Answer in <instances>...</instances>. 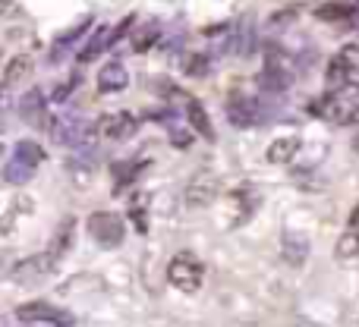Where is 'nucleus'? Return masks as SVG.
<instances>
[{
    "label": "nucleus",
    "instance_id": "f257e3e1",
    "mask_svg": "<svg viewBox=\"0 0 359 327\" xmlns=\"http://www.w3.org/2000/svg\"><path fill=\"white\" fill-rule=\"evenodd\" d=\"M168 280H170V286H177L180 293L192 296V293L202 290L205 267L198 265V261L192 258L189 252H183V255H177V258H170V265H168Z\"/></svg>",
    "mask_w": 359,
    "mask_h": 327
},
{
    "label": "nucleus",
    "instance_id": "f03ea898",
    "mask_svg": "<svg viewBox=\"0 0 359 327\" xmlns=\"http://www.w3.org/2000/svg\"><path fill=\"white\" fill-rule=\"evenodd\" d=\"M88 233H92L95 242H101L107 249L120 246L123 242V217L114 214V211H95L88 217Z\"/></svg>",
    "mask_w": 359,
    "mask_h": 327
},
{
    "label": "nucleus",
    "instance_id": "7ed1b4c3",
    "mask_svg": "<svg viewBox=\"0 0 359 327\" xmlns=\"http://www.w3.org/2000/svg\"><path fill=\"white\" fill-rule=\"evenodd\" d=\"M217 173L211 170H202L198 176H192V183L186 186V208L198 211V208H208L217 195Z\"/></svg>",
    "mask_w": 359,
    "mask_h": 327
},
{
    "label": "nucleus",
    "instance_id": "20e7f679",
    "mask_svg": "<svg viewBox=\"0 0 359 327\" xmlns=\"http://www.w3.org/2000/svg\"><path fill=\"white\" fill-rule=\"evenodd\" d=\"M356 60H359V48H347V50H341L337 57H331L328 69H325V82H328L331 88H344L350 79H353Z\"/></svg>",
    "mask_w": 359,
    "mask_h": 327
},
{
    "label": "nucleus",
    "instance_id": "39448f33",
    "mask_svg": "<svg viewBox=\"0 0 359 327\" xmlns=\"http://www.w3.org/2000/svg\"><path fill=\"white\" fill-rule=\"evenodd\" d=\"M136 130H139V120L130 117V113H107V117H101L98 126H95V132H98L101 139H111V142L130 139Z\"/></svg>",
    "mask_w": 359,
    "mask_h": 327
},
{
    "label": "nucleus",
    "instance_id": "423d86ee",
    "mask_svg": "<svg viewBox=\"0 0 359 327\" xmlns=\"http://www.w3.org/2000/svg\"><path fill=\"white\" fill-rule=\"evenodd\" d=\"M54 261H57L54 252L35 255V258H29V261H19V265L13 267L10 277L16 280V284H35V280H44V277H48V271L54 267Z\"/></svg>",
    "mask_w": 359,
    "mask_h": 327
},
{
    "label": "nucleus",
    "instance_id": "0eeeda50",
    "mask_svg": "<svg viewBox=\"0 0 359 327\" xmlns=\"http://www.w3.org/2000/svg\"><path fill=\"white\" fill-rule=\"evenodd\" d=\"M16 318L25 324H69V318L63 312H57L54 305L48 302H29V305H19Z\"/></svg>",
    "mask_w": 359,
    "mask_h": 327
},
{
    "label": "nucleus",
    "instance_id": "6e6552de",
    "mask_svg": "<svg viewBox=\"0 0 359 327\" xmlns=\"http://www.w3.org/2000/svg\"><path fill=\"white\" fill-rule=\"evenodd\" d=\"M318 111H322L325 120H334V123H341V126H359V104L356 101L325 98Z\"/></svg>",
    "mask_w": 359,
    "mask_h": 327
},
{
    "label": "nucleus",
    "instance_id": "1a4fd4ad",
    "mask_svg": "<svg viewBox=\"0 0 359 327\" xmlns=\"http://www.w3.org/2000/svg\"><path fill=\"white\" fill-rule=\"evenodd\" d=\"M19 113H22V120L29 126H35V130H48V111H44V95L38 92V88H32L29 95H22V101H19Z\"/></svg>",
    "mask_w": 359,
    "mask_h": 327
},
{
    "label": "nucleus",
    "instance_id": "9d476101",
    "mask_svg": "<svg viewBox=\"0 0 359 327\" xmlns=\"http://www.w3.org/2000/svg\"><path fill=\"white\" fill-rule=\"evenodd\" d=\"M126 85H130V73H126L120 63L101 67V73H98V92L101 95H117V92H123Z\"/></svg>",
    "mask_w": 359,
    "mask_h": 327
},
{
    "label": "nucleus",
    "instance_id": "9b49d317",
    "mask_svg": "<svg viewBox=\"0 0 359 327\" xmlns=\"http://www.w3.org/2000/svg\"><path fill=\"white\" fill-rule=\"evenodd\" d=\"M224 111H227V117H230V123H233V126H249V123L255 120L252 101H249L243 92H230V98H227V104H224Z\"/></svg>",
    "mask_w": 359,
    "mask_h": 327
},
{
    "label": "nucleus",
    "instance_id": "f8f14e48",
    "mask_svg": "<svg viewBox=\"0 0 359 327\" xmlns=\"http://www.w3.org/2000/svg\"><path fill=\"white\" fill-rule=\"evenodd\" d=\"M299 136H280L268 145V161L271 164H290L299 155Z\"/></svg>",
    "mask_w": 359,
    "mask_h": 327
},
{
    "label": "nucleus",
    "instance_id": "ddd939ff",
    "mask_svg": "<svg viewBox=\"0 0 359 327\" xmlns=\"http://www.w3.org/2000/svg\"><path fill=\"white\" fill-rule=\"evenodd\" d=\"M29 73H32V57H25V54L13 57V60L6 63V69H4V88H6V92H10V88H16V82L25 79Z\"/></svg>",
    "mask_w": 359,
    "mask_h": 327
},
{
    "label": "nucleus",
    "instance_id": "4468645a",
    "mask_svg": "<svg viewBox=\"0 0 359 327\" xmlns=\"http://www.w3.org/2000/svg\"><path fill=\"white\" fill-rule=\"evenodd\" d=\"M186 113H189V123H192V130L196 132H202L205 139H215V130H211V123H208V113H205V107L198 104V101H186Z\"/></svg>",
    "mask_w": 359,
    "mask_h": 327
},
{
    "label": "nucleus",
    "instance_id": "2eb2a0df",
    "mask_svg": "<svg viewBox=\"0 0 359 327\" xmlns=\"http://www.w3.org/2000/svg\"><path fill=\"white\" fill-rule=\"evenodd\" d=\"M73 239H76V223L69 221H63L60 223V230H57V236H54V242H50V252L60 258V255H67L69 252V246H73Z\"/></svg>",
    "mask_w": 359,
    "mask_h": 327
},
{
    "label": "nucleus",
    "instance_id": "dca6fc26",
    "mask_svg": "<svg viewBox=\"0 0 359 327\" xmlns=\"http://www.w3.org/2000/svg\"><path fill=\"white\" fill-rule=\"evenodd\" d=\"M287 82H290V76H287V73H278L274 67H265V69H262V76H259V85L268 88V92H284Z\"/></svg>",
    "mask_w": 359,
    "mask_h": 327
},
{
    "label": "nucleus",
    "instance_id": "f3484780",
    "mask_svg": "<svg viewBox=\"0 0 359 327\" xmlns=\"http://www.w3.org/2000/svg\"><path fill=\"white\" fill-rule=\"evenodd\" d=\"M353 13H356L353 4H328V6H322L316 16L325 19V22H337V19H353Z\"/></svg>",
    "mask_w": 359,
    "mask_h": 327
},
{
    "label": "nucleus",
    "instance_id": "a211bd4d",
    "mask_svg": "<svg viewBox=\"0 0 359 327\" xmlns=\"http://www.w3.org/2000/svg\"><path fill=\"white\" fill-rule=\"evenodd\" d=\"M111 44H114V35H104V32H98V35L88 41V48L79 54V63H92L95 57H98L104 48H111Z\"/></svg>",
    "mask_w": 359,
    "mask_h": 327
},
{
    "label": "nucleus",
    "instance_id": "6ab92c4d",
    "mask_svg": "<svg viewBox=\"0 0 359 327\" xmlns=\"http://www.w3.org/2000/svg\"><path fill=\"white\" fill-rule=\"evenodd\" d=\"M337 258L350 261V258H359V233L347 230V233L337 239Z\"/></svg>",
    "mask_w": 359,
    "mask_h": 327
},
{
    "label": "nucleus",
    "instance_id": "aec40b11",
    "mask_svg": "<svg viewBox=\"0 0 359 327\" xmlns=\"http://www.w3.org/2000/svg\"><path fill=\"white\" fill-rule=\"evenodd\" d=\"M284 258L290 261V265H303V261H306V239H297V236H287Z\"/></svg>",
    "mask_w": 359,
    "mask_h": 327
},
{
    "label": "nucleus",
    "instance_id": "412c9836",
    "mask_svg": "<svg viewBox=\"0 0 359 327\" xmlns=\"http://www.w3.org/2000/svg\"><path fill=\"white\" fill-rule=\"evenodd\" d=\"M155 41H158V25H145L139 35H133V50H136V54H145Z\"/></svg>",
    "mask_w": 359,
    "mask_h": 327
},
{
    "label": "nucleus",
    "instance_id": "4be33fe9",
    "mask_svg": "<svg viewBox=\"0 0 359 327\" xmlns=\"http://www.w3.org/2000/svg\"><path fill=\"white\" fill-rule=\"evenodd\" d=\"M186 73H189V76H205V73H208V60H205V57H189Z\"/></svg>",
    "mask_w": 359,
    "mask_h": 327
},
{
    "label": "nucleus",
    "instance_id": "5701e85b",
    "mask_svg": "<svg viewBox=\"0 0 359 327\" xmlns=\"http://www.w3.org/2000/svg\"><path fill=\"white\" fill-rule=\"evenodd\" d=\"M16 155H19V158H25V161H32V164L41 161V151L35 148V142H22V145L16 148Z\"/></svg>",
    "mask_w": 359,
    "mask_h": 327
},
{
    "label": "nucleus",
    "instance_id": "b1692460",
    "mask_svg": "<svg viewBox=\"0 0 359 327\" xmlns=\"http://www.w3.org/2000/svg\"><path fill=\"white\" fill-rule=\"evenodd\" d=\"M174 145H177V148H186V145H189V136H186V132H180V136H177V132H174Z\"/></svg>",
    "mask_w": 359,
    "mask_h": 327
},
{
    "label": "nucleus",
    "instance_id": "393cba45",
    "mask_svg": "<svg viewBox=\"0 0 359 327\" xmlns=\"http://www.w3.org/2000/svg\"><path fill=\"white\" fill-rule=\"evenodd\" d=\"M350 230H353V233H359V208L353 211V217H350Z\"/></svg>",
    "mask_w": 359,
    "mask_h": 327
},
{
    "label": "nucleus",
    "instance_id": "a878e982",
    "mask_svg": "<svg viewBox=\"0 0 359 327\" xmlns=\"http://www.w3.org/2000/svg\"><path fill=\"white\" fill-rule=\"evenodd\" d=\"M353 148H356V151H359V136H356V142H353Z\"/></svg>",
    "mask_w": 359,
    "mask_h": 327
}]
</instances>
